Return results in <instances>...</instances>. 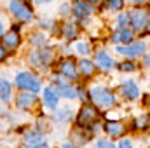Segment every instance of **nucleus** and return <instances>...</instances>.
I'll use <instances>...</instances> for the list:
<instances>
[{
	"label": "nucleus",
	"mask_w": 150,
	"mask_h": 148,
	"mask_svg": "<svg viewBox=\"0 0 150 148\" xmlns=\"http://www.w3.org/2000/svg\"><path fill=\"white\" fill-rule=\"evenodd\" d=\"M91 99L96 106H101V108L112 106L115 103V96L105 87H93L91 89Z\"/></svg>",
	"instance_id": "obj_1"
},
{
	"label": "nucleus",
	"mask_w": 150,
	"mask_h": 148,
	"mask_svg": "<svg viewBox=\"0 0 150 148\" xmlns=\"http://www.w3.org/2000/svg\"><path fill=\"white\" fill-rule=\"evenodd\" d=\"M16 85L21 87V89H25V91H28V92H37L38 89H40L38 78L33 77L32 73H28V72H23V73H19L16 77Z\"/></svg>",
	"instance_id": "obj_2"
},
{
	"label": "nucleus",
	"mask_w": 150,
	"mask_h": 148,
	"mask_svg": "<svg viewBox=\"0 0 150 148\" xmlns=\"http://www.w3.org/2000/svg\"><path fill=\"white\" fill-rule=\"evenodd\" d=\"M129 21H131V26H133L136 32H143V30L149 26L150 16H149L147 11H143V9H136V11L131 12Z\"/></svg>",
	"instance_id": "obj_3"
},
{
	"label": "nucleus",
	"mask_w": 150,
	"mask_h": 148,
	"mask_svg": "<svg viewBox=\"0 0 150 148\" xmlns=\"http://www.w3.org/2000/svg\"><path fill=\"white\" fill-rule=\"evenodd\" d=\"M98 118V110L94 106H89V105H84L80 111H79V117H77V124L80 127H87L91 125L94 120Z\"/></svg>",
	"instance_id": "obj_4"
},
{
	"label": "nucleus",
	"mask_w": 150,
	"mask_h": 148,
	"mask_svg": "<svg viewBox=\"0 0 150 148\" xmlns=\"http://www.w3.org/2000/svg\"><path fill=\"white\" fill-rule=\"evenodd\" d=\"M145 49H147L145 42H136V44H127L126 47L119 45L117 52L122 54V56H126V58H138V56H142L145 52Z\"/></svg>",
	"instance_id": "obj_5"
},
{
	"label": "nucleus",
	"mask_w": 150,
	"mask_h": 148,
	"mask_svg": "<svg viewBox=\"0 0 150 148\" xmlns=\"http://www.w3.org/2000/svg\"><path fill=\"white\" fill-rule=\"evenodd\" d=\"M9 9H11V12H12L18 19H21V21H30V19L33 18L32 11H30L23 2H19V0H12V2L9 4Z\"/></svg>",
	"instance_id": "obj_6"
},
{
	"label": "nucleus",
	"mask_w": 150,
	"mask_h": 148,
	"mask_svg": "<svg viewBox=\"0 0 150 148\" xmlns=\"http://www.w3.org/2000/svg\"><path fill=\"white\" fill-rule=\"evenodd\" d=\"M59 94V91L58 89H54V87H47L45 91H44V101H45V105L49 106V108H56L58 106V96Z\"/></svg>",
	"instance_id": "obj_7"
},
{
	"label": "nucleus",
	"mask_w": 150,
	"mask_h": 148,
	"mask_svg": "<svg viewBox=\"0 0 150 148\" xmlns=\"http://www.w3.org/2000/svg\"><path fill=\"white\" fill-rule=\"evenodd\" d=\"M120 91H122V94H124L126 98H129V99H138V96H140V91H138L136 84L131 82V80L124 82V84L120 85Z\"/></svg>",
	"instance_id": "obj_8"
},
{
	"label": "nucleus",
	"mask_w": 150,
	"mask_h": 148,
	"mask_svg": "<svg viewBox=\"0 0 150 148\" xmlns=\"http://www.w3.org/2000/svg\"><path fill=\"white\" fill-rule=\"evenodd\" d=\"M51 59H52V52H51L49 49H45V51H37V52L32 54V61H33L35 65H38V66L47 65Z\"/></svg>",
	"instance_id": "obj_9"
},
{
	"label": "nucleus",
	"mask_w": 150,
	"mask_h": 148,
	"mask_svg": "<svg viewBox=\"0 0 150 148\" xmlns=\"http://www.w3.org/2000/svg\"><path fill=\"white\" fill-rule=\"evenodd\" d=\"M59 72L68 78H77V68H75L72 59H63L59 63Z\"/></svg>",
	"instance_id": "obj_10"
},
{
	"label": "nucleus",
	"mask_w": 150,
	"mask_h": 148,
	"mask_svg": "<svg viewBox=\"0 0 150 148\" xmlns=\"http://www.w3.org/2000/svg\"><path fill=\"white\" fill-rule=\"evenodd\" d=\"M91 12H93L91 5L86 4L84 0H77V2L74 4V14L77 16V18H87Z\"/></svg>",
	"instance_id": "obj_11"
},
{
	"label": "nucleus",
	"mask_w": 150,
	"mask_h": 148,
	"mask_svg": "<svg viewBox=\"0 0 150 148\" xmlns=\"http://www.w3.org/2000/svg\"><path fill=\"white\" fill-rule=\"evenodd\" d=\"M131 40H133V32L131 30H127V28H120L117 33H113L112 37V42L115 44H131Z\"/></svg>",
	"instance_id": "obj_12"
},
{
	"label": "nucleus",
	"mask_w": 150,
	"mask_h": 148,
	"mask_svg": "<svg viewBox=\"0 0 150 148\" xmlns=\"http://www.w3.org/2000/svg\"><path fill=\"white\" fill-rule=\"evenodd\" d=\"M96 63H98L100 68H103V70H107V72L113 68V59L108 54H105V52H98V54H96Z\"/></svg>",
	"instance_id": "obj_13"
},
{
	"label": "nucleus",
	"mask_w": 150,
	"mask_h": 148,
	"mask_svg": "<svg viewBox=\"0 0 150 148\" xmlns=\"http://www.w3.org/2000/svg\"><path fill=\"white\" fill-rule=\"evenodd\" d=\"M105 131L113 138H119V136L124 134V125L120 122H107L105 124Z\"/></svg>",
	"instance_id": "obj_14"
},
{
	"label": "nucleus",
	"mask_w": 150,
	"mask_h": 148,
	"mask_svg": "<svg viewBox=\"0 0 150 148\" xmlns=\"http://www.w3.org/2000/svg\"><path fill=\"white\" fill-rule=\"evenodd\" d=\"M19 44V35H18V32L16 30H12V32H9V33H5L4 35V45L5 47H16Z\"/></svg>",
	"instance_id": "obj_15"
},
{
	"label": "nucleus",
	"mask_w": 150,
	"mask_h": 148,
	"mask_svg": "<svg viewBox=\"0 0 150 148\" xmlns=\"http://www.w3.org/2000/svg\"><path fill=\"white\" fill-rule=\"evenodd\" d=\"M58 91H59L61 96H65V98H68V99H72V98L77 96V91H75L72 85H68V84H61V85L58 87Z\"/></svg>",
	"instance_id": "obj_16"
},
{
	"label": "nucleus",
	"mask_w": 150,
	"mask_h": 148,
	"mask_svg": "<svg viewBox=\"0 0 150 148\" xmlns=\"http://www.w3.org/2000/svg\"><path fill=\"white\" fill-rule=\"evenodd\" d=\"M33 103H35V96H30V94H21L18 98V101H16V105L19 108H26V106H30Z\"/></svg>",
	"instance_id": "obj_17"
},
{
	"label": "nucleus",
	"mask_w": 150,
	"mask_h": 148,
	"mask_svg": "<svg viewBox=\"0 0 150 148\" xmlns=\"http://www.w3.org/2000/svg\"><path fill=\"white\" fill-rule=\"evenodd\" d=\"M0 96L4 101L11 99V84L7 80H0Z\"/></svg>",
	"instance_id": "obj_18"
},
{
	"label": "nucleus",
	"mask_w": 150,
	"mask_h": 148,
	"mask_svg": "<svg viewBox=\"0 0 150 148\" xmlns=\"http://www.w3.org/2000/svg\"><path fill=\"white\" fill-rule=\"evenodd\" d=\"M79 66H80V72L86 75V77H91V75L94 73V65L91 61H87V59H82Z\"/></svg>",
	"instance_id": "obj_19"
},
{
	"label": "nucleus",
	"mask_w": 150,
	"mask_h": 148,
	"mask_svg": "<svg viewBox=\"0 0 150 148\" xmlns=\"http://www.w3.org/2000/svg\"><path fill=\"white\" fill-rule=\"evenodd\" d=\"M26 143L28 145H35V143H44V136L40 132H28L26 134Z\"/></svg>",
	"instance_id": "obj_20"
},
{
	"label": "nucleus",
	"mask_w": 150,
	"mask_h": 148,
	"mask_svg": "<svg viewBox=\"0 0 150 148\" xmlns=\"http://www.w3.org/2000/svg\"><path fill=\"white\" fill-rule=\"evenodd\" d=\"M63 30H65V37L67 38H75L77 37V28H75V25H65L63 26Z\"/></svg>",
	"instance_id": "obj_21"
},
{
	"label": "nucleus",
	"mask_w": 150,
	"mask_h": 148,
	"mask_svg": "<svg viewBox=\"0 0 150 148\" xmlns=\"http://www.w3.org/2000/svg\"><path fill=\"white\" fill-rule=\"evenodd\" d=\"M122 5H124V0H108V2H107V7L112 9V11L122 9Z\"/></svg>",
	"instance_id": "obj_22"
},
{
	"label": "nucleus",
	"mask_w": 150,
	"mask_h": 148,
	"mask_svg": "<svg viewBox=\"0 0 150 148\" xmlns=\"http://www.w3.org/2000/svg\"><path fill=\"white\" fill-rule=\"evenodd\" d=\"M127 14H120L119 16V19H117V25H119V28H124V26H127Z\"/></svg>",
	"instance_id": "obj_23"
},
{
	"label": "nucleus",
	"mask_w": 150,
	"mask_h": 148,
	"mask_svg": "<svg viewBox=\"0 0 150 148\" xmlns=\"http://www.w3.org/2000/svg\"><path fill=\"white\" fill-rule=\"evenodd\" d=\"M150 117H143V118H138V122H136V127H143V129H145V127H149L150 124Z\"/></svg>",
	"instance_id": "obj_24"
},
{
	"label": "nucleus",
	"mask_w": 150,
	"mask_h": 148,
	"mask_svg": "<svg viewBox=\"0 0 150 148\" xmlns=\"http://www.w3.org/2000/svg\"><path fill=\"white\" fill-rule=\"evenodd\" d=\"M120 70H122V72H134V70H136V66H134L133 63H129V61H127V63H122V65H120Z\"/></svg>",
	"instance_id": "obj_25"
},
{
	"label": "nucleus",
	"mask_w": 150,
	"mask_h": 148,
	"mask_svg": "<svg viewBox=\"0 0 150 148\" xmlns=\"http://www.w3.org/2000/svg\"><path fill=\"white\" fill-rule=\"evenodd\" d=\"M77 51L82 52V54H87V52H89V45H86V44H77Z\"/></svg>",
	"instance_id": "obj_26"
},
{
	"label": "nucleus",
	"mask_w": 150,
	"mask_h": 148,
	"mask_svg": "<svg viewBox=\"0 0 150 148\" xmlns=\"http://www.w3.org/2000/svg\"><path fill=\"white\" fill-rule=\"evenodd\" d=\"M98 148H115L110 141H98Z\"/></svg>",
	"instance_id": "obj_27"
},
{
	"label": "nucleus",
	"mask_w": 150,
	"mask_h": 148,
	"mask_svg": "<svg viewBox=\"0 0 150 148\" xmlns=\"http://www.w3.org/2000/svg\"><path fill=\"white\" fill-rule=\"evenodd\" d=\"M119 148H133V147H131V141H129V140H122L120 145H119Z\"/></svg>",
	"instance_id": "obj_28"
},
{
	"label": "nucleus",
	"mask_w": 150,
	"mask_h": 148,
	"mask_svg": "<svg viewBox=\"0 0 150 148\" xmlns=\"http://www.w3.org/2000/svg\"><path fill=\"white\" fill-rule=\"evenodd\" d=\"M26 148H49L45 143H35V145H28Z\"/></svg>",
	"instance_id": "obj_29"
},
{
	"label": "nucleus",
	"mask_w": 150,
	"mask_h": 148,
	"mask_svg": "<svg viewBox=\"0 0 150 148\" xmlns=\"http://www.w3.org/2000/svg\"><path fill=\"white\" fill-rule=\"evenodd\" d=\"M4 58H5V49H4V47L0 45V61H2Z\"/></svg>",
	"instance_id": "obj_30"
},
{
	"label": "nucleus",
	"mask_w": 150,
	"mask_h": 148,
	"mask_svg": "<svg viewBox=\"0 0 150 148\" xmlns=\"http://www.w3.org/2000/svg\"><path fill=\"white\" fill-rule=\"evenodd\" d=\"M133 4H136V5H140V4H145V2H149V0H131Z\"/></svg>",
	"instance_id": "obj_31"
},
{
	"label": "nucleus",
	"mask_w": 150,
	"mask_h": 148,
	"mask_svg": "<svg viewBox=\"0 0 150 148\" xmlns=\"http://www.w3.org/2000/svg\"><path fill=\"white\" fill-rule=\"evenodd\" d=\"M35 40H33V42H35V44H42V37H38V35H35Z\"/></svg>",
	"instance_id": "obj_32"
},
{
	"label": "nucleus",
	"mask_w": 150,
	"mask_h": 148,
	"mask_svg": "<svg viewBox=\"0 0 150 148\" xmlns=\"http://www.w3.org/2000/svg\"><path fill=\"white\" fill-rule=\"evenodd\" d=\"M145 65L150 68V54H147V58H145Z\"/></svg>",
	"instance_id": "obj_33"
},
{
	"label": "nucleus",
	"mask_w": 150,
	"mask_h": 148,
	"mask_svg": "<svg viewBox=\"0 0 150 148\" xmlns=\"http://www.w3.org/2000/svg\"><path fill=\"white\" fill-rule=\"evenodd\" d=\"M42 2H52V0H35V4H42Z\"/></svg>",
	"instance_id": "obj_34"
},
{
	"label": "nucleus",
	"mask_w": 150,
	"mask_h": 148,
	"mask_svg": "<svg viewBox=\"0 0 150 148\" xmlns=\"http://www.w3.org/2000/svg\"><path fill=\"white\" fill-rule=\"evenodd\" d=\"M63 148H75V147H74V145H70V143H67V145H65Z\"/></svg>",
	"instance_id": "obj_35"
},
{
	"label": "nucleus",
	"mask_w": 150,
	"mask_h": 148,
	"mask_svg": "<svg viewBox=\"0 0 150 148\" xmlns=\"http://www.w3.org/2000/svg\"><path fill=\"white\" fill-rule=\"evenodd\" d=\"M2 33H4V26H2V23H0V37H2Z\"/></svg>",
	"instance_id": "obj_36"
},
{
	"label": "nucleus",
	"mask_w": 150,
	"mask_h": 148,
	"mask_svg": "<svg viewBox=\"0 0 150 148\" xmlns=\"http://www.w3.org/2000/svg\"><path fill=\"white\" fill-rule=\"evenodd\" d=\"M89 2H93V4H94V2H100V0H89Z\"/></svg>",
	"instance_id": "obj_37"
}]
</instances>
